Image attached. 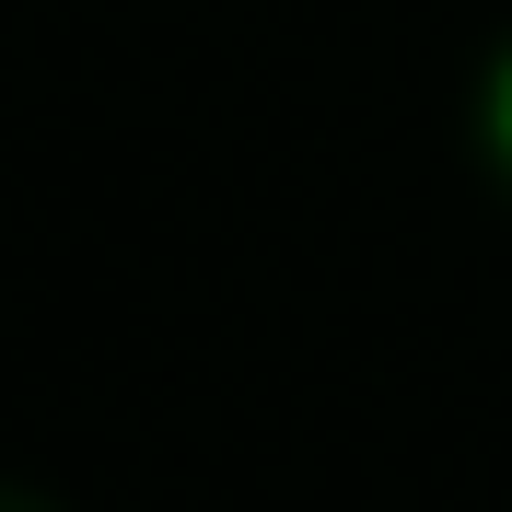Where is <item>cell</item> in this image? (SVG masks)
<instances>
[{
  "label": "cell",
  "mask_w": 512,
  "mask_h": 512,
  "mask_svg": "<svg viewBox=\"0 0 512 512\" xmlns=\"http://www.w3.org/2000/svg\"><path fill=\"white\" fill-rule=\"evenodd\" d=\"M466 140H478V163H489V187L512 198V35L478 59V94H466Z\"/></svg>",
  "instance_id": "obj_1"
},
{
  "label": "cell",
  "mask_w": 512,
  "mask_h": 512,
  "mask_svg": "<svg viewBox=\"0 0 512 512\" xmlns=\"http://www.w3.org/2000/svg\"><path fill=\"white\" fill-rule=\"evenodd\" d=\"M0 512H59V501H47V489H12V478H0Z\"/></svg>",
  "instance_id": "obj_2"
}]
</instances>
